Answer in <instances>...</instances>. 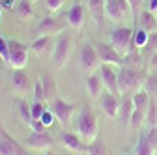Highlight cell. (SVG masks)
I'll list each match as a JSON object with an SVG mask.
<instances>
[{
  "label": "cell",
  "instance_id": "1",
  "mask_svg": "<svg viewBox=\"0 0 157 155\" xmlns=\"http://www.w3.org/2000/svg\"><path fill=\"white\" fill-rule=\"evenodd\" d=\"M97 133H99V125H97V116L92 110V107L84 105L78 114V127H77V134L81 137V140L88 146L92 142L97 140Z\"/></svg>",
  "mask_w": 157,
  "mask_h": 155
},
{
  "label": "cell",
  "instance_id": "2",
  "mask_svg": "<svg viewBox=\"0 0 157 155\" xmlns=\"http://www.w3.org/2000/svg\"><path fill=\"white\" fill-rule=\"evenodd\" d=\"M142 75L139 69H133V67H125L122 66L118 69V88H120V93H129L133 90H139L142 84Z\"/></svg>",
  "mask_w": 157,
  "mask_h": 155
},
{
  "label": "cell",
  "instance_id": "3",
  "mask_svg": "<svg viewBox=\"0 0 157 155\" xmlns=\"http://www.w3.org/2000/svg\"><path fill=\"white\" fill-rule=\"evenodd\" d=\"M69 54H71V37L67 34H60L51 52V66L56 69L64 67L69 60Z\"/></svg>",
  "mask_w": 157,
  "mask_h": 155
},
{
  "label": "cell",
  "instance_id": "4",
  "mask_svg": "<svg viewBox=\"0 0 157 155\" xmlns=\"http://www.w3.org/2000/svg\"><path fill=\"white\" fill-rule=\"evenodd\" d=\"M8 66H11V69H25L26 62H28V45H25L23 41H17V40H8Z\"/></svg>",
  "mask_w": 157,
  "mask_h": 155
},
{
  "label": "cell",
  "instance_id": "5",
  "mask_svg": "<svg viewBox=\"0 0 157 155\" xmlns=\"http://www.w3.org/2000/svg\"><path fill=\"white\" fill-rule=\"evenodd\" d=\"M133 36H135L133 28H129V26H116L109 34V43L124 56V54L129 52V45H131Z\"/></svg>",
  "mask_w": 157,
  "mask_h": 155
},
{
  "label": "cell",
  "instance_id": "6",
  "mask_svg": "<svg viewBox=\"0 0 157 155\" xmlns=\"http://www.w3.org/2000/svg\"><path fill=\"white\" fill-rule=\"evenodd\" d=\"M0 155H32L26 146L19 144L0 123Z\"/></svg>",
  "mask_w": 157,
  "mask_h": 155
},
{
  "label": "cell",
  "instance_id": "7",
  "mask_svg": "<svg viewBox=\"0 0 157 155\" xmlns=\"http://www.w3.org/2000/svg\"><path fill=\"white\" fill-rule=\"evenodd\" d=\"M49 108L52 110V114H54V118L58 120V123L66 127V125H69V122H71V116H73L77 105H75V103H67V101H64L62 97H56V99H52V101L49 103Z\"/></svg>",
  "mask_w": 157,
  "mask_h": 155
},
{
  "label": "cell",
  "instance_id": "8",
  "mask_svg": "<svg viewBox=\"0 0 157 155\" xmlns=\"http://www.w3.org/2000/svg\"><path fill=\"white\" fill-rule=\"evenodd\" d=\"M155 151H157V125L146 129L139 137V144H136L133 155H155Z\"/></svg>",
  "mask_w": 157,
  "mask_h": 155
},
{
  "label": "cell",
  "instance_id": "9",
  "mask_svg": "<svg viewBox=\"0 0 157 155\" xmlns=\"http://www.w3.org/2000/svg\"><path fill=\"white\" fill-rule=\"evenodd\" d=\"M25 146L30 148V149H37V151H49V148L54 146V138L51 137V133L47 129L43 131H32L26 140H25Z\"/></svg>",
  "mask_w": 157,
  "mask_h": 155
},
{
  "label": "cell",
  "instance_id": "10",
  "mask_svg": "<svg viewBox=\"0 0 157 155\" xmlns=\"http://www.w3.org/2000/svg\"><path fill=\"white\" fill-rule=\"evenodd\" d=\"M66 21L67 26H71L73 30H81L86 23V6H84V0H73L71 8L66 13Z\"/></svg>",
  "mask_w": 157,
  "mask_h": 155
},
{
  "label": "cell",
  "instance_id": "11",
  "mask_svg": "<svg viewBox=\"0 0 157 155\" xmlns=\"http://www.w3.org/2000/svg\"><path fill=\"white\" fill-rule=\"evenodd\" d=\"M95 45V51H97V56H99V62L101 64H110V66H118L122 67L124 66V56L118 52L110 43H94Z\"/></svg>",
  "mask_w": 157,
  "mask_h": 155
},
{
  "label": "cell",
  "instance_id": "12",
  "mask_svg": "<svg viewBox=\"0 0 157 155\" xmlns=\"http://www.w3.org/2000/svg\"><path fill=\"white\" fill-rule=\"evenodd\" d=\"M66 26H67V21H62V19H56V17H52V15H47V17H43L41 21H39L36 32H37L39 36H49V37H51V36L62 34V32L66 30Z\"/></svg>",
  "mask_w": 157,
  "mask_h": 155
},
{
  "label": "cell",
  "instance_id": "13",
  "mask_svg": "<svg viewBox=\"0 0 157 155\" xmlns=\"http://www.w3.org/2000/svg\"><path fill=\"white\" fill-rule=\"evenodd\" d=\"M10 86H11V90H13L17 95H21V97L28 95V92L34 90V88L30 86V75H28L25 69H13V71H11Z\"/></svg>",
  "mask_w": 157,
  "mask_h": 155
},
{
  "label": "cell",
  "instance_id": "14",
  "mask_svg": "<svg viewBox=\"0 0 157 155\" xmlns=\"http://www.w3.org/2000/svg\"><path fill=\"white\" fill-rule=\"evenodd\" d=\"M129 11L131 8L127 0H105V13L114 23H122Z\"/></svg>",
  "mask_w": 157,
  "mask_h": 155
},
{
  "label": "cell",
  "instance_id": "15",
  "mask_svg": "<svg viewBox=\"0 0 157 155\" xmlns=\"http://www.w3.org/2000/svg\"><path fill=\"white\" fill-rule=\"evenodd\" d=\"M78 64L81 67L88 73V71H94L99 64V56H97V51H95V45L94 43H82L81 51H78Z\"/></svg>",
  "mask_w": 157,
  "mask_h": 155
},
{
  "label": "cell",
  "instance_id": "16",
  "mask_svg": "<svg viewBox=\"0 0 157 155\" xmlns=\"http://www.w3.org/2000/svg\"><path fill=\"white\" fill-rule=\"evenodd\" d=\"M99 105H101L103 112L109 116L110 120H116L118 114H120L122 99H120V95H114V93H110L109 90H103V93L99 95Z\"/></svg>",
  "mask_w": 157,
  "mask_h": 155
},
{
  "label": "cell",
  "instance_id": "17",
  "mask_svg": "<svg viewBox=\"0 0 157 155\" xmlns=\"http://www.w3.org/2000/svg\"><path fill=\"white\" fill-rule=\"evenodd\" d=\"M99 75H101V81L105 84V88L114 93V95H120V88H118V71L116 66L110 64H101L99 66Z\"/></svg>",
  "mask_w": 157,
  "mask_h": 155
},
{
  "label": "cell",
  "instance_id": "18",
  "mask_svg": "<svg viewBox=\"0 0 157 155\" xmlns=\"http://www.w3.org/2000/svg\"><path fill=\"white\" fill-rule=\"evenodd\" d=\"M62 142H64V146L69 149V151H75V153H86V144L81 140V137L78 134H73V133H67V131H64L62 133Z\"/></svg>",
  "mask_w": 157,
  "mask_h": 155
},
{
  "label": "cell",
  "instance_id": "19",
  "mask_svg": "<svg viewBox=\"0 0 157 155\" xmlns=\"http://www.w3.org/2000/svg\"><path fill=\"white\" fill-rule=\"evenodd\" d=\"M39 81H41V86H43V92H45V99L47 103H51L52 99H56L58 95H56V81H54V77L51 73H43L41 77H39Z\"/></svg>",
  "mask_w": 157,
  "mask_h": 155
},
{
  "label": "cell",
  "instance_id": "20",
  "mask_svg": "<svg viewBox=\"0 0 157 155\" xmlns=\"http://www.w3.org/2000/svg\"><path fill=\"white\" fill-rule=\"evenodd\" d=\"M103 81H101V75L99 73H92L86 77V92L92 95V97H97L99 99V95L103 93Z\"/></svg>",
  "mask_w": 157,
  "mask_h": 155
},
{
  "label": "cell",
  "instance_id": "21",
  "mask_svg": "<svg viewBox=\"0 0 157 155\" xmlns=\"http://www.w3.org/2000/svg\"><path fill=\"white\" fill-rule=\"evenodd\" d=\"M86 4H88V11L92 13V19L95 21V25L101 26L103 17L107 15L105 13V0H86Z\"/></svg>",
  "mask_w": 157,
  "mask_h": 155
},
{
  "label": "cell",
  "instance_id": "22",
  "mask_svg": "<svg viewBox=\"0 0 157 155\" xmlns=\"http://www.w3.org/2000/svg\"><path fill=\"white\" fill-rule=\"evenodd\" d=\"M15 15L17 19H21L23 23H28L34 19V4L30 0H19L15 6Z\"/></svg>",
  "mask_w": 157,
  "mask_h": 155
},
{
  "label": "cell",
  "instance_id": "23",
  "mask_svg": "<svg viewBox=\"0 0 157 155\" xmlns=\"http://www.w3.org/2000/svg\"><path fill=\"white\" fill-rule=\"evenodd\" d=\"M136 25H139L140 28H144V30H148V32H155V28H157V19H155V13H151L150 9L140 11L139 19H136Z\"/></svg>",
  "mask_w": 157,
  "mask_h": 155
},
{
  "label": "cell",
  "instance_id": "24",
  "mask_svg": "<svg viewBox=\"0 0 157 155\" xmlns=\"http://www.w3.org/2000/svg\"><path fill=\"white\" fill-rule=\"evenodd\" d=\"M133 110H135L133 97H131L129 93H125V95H124V99H122V105H120V114H118V118H120V122H122V123H125V125H127V122H129V118H131Z\"/></svg>",
  "mask_w": 157,
  "mask_h": 155
},
{
  "label": "cell",
  "instance_id": "25",
  "mask_svg": "<svg viewBox=\"0 0 157 155\" xmlns=\"http://www.w3.org/2000/svg\"><path fill=\"white\" fill-rule=\"evenodd\" d=\"M150 92H146V90H139L135 95H133V105H135V108H139V110H142V112H148V107H150Z\"/></svg>",
  "mask_w": 157,
  "mask_h": 155
},
{
  "label": "cell",
  "instance_id": "26",
  "mask_svg": "<svg viewBox=\"0 0 157 155\" xmlns=\"http://www.w3.org/2000/svg\"><path fill=\"white\" fill-rule=\"evenodd\" d=\"M142 123H146V112L135 108L133 114H131V118H129V122H127V127H129L131 131H136Z\"/></svg>",
  "mask_w": 157,
  "mask_h": 155
},
{
  "label": "cell",
  "instance_id": "27",
  "mask_svg": "<svg viewBox=\"0 0 157 155\" xmlns=\"http://www.w3.org/2000/svg\"><path fill=\"white\" fill-rule=\"evenodd\" d=\"M17 108H19V116H21V120L26 123V125H30L32 123V110H30V105L25 101V99H19L17 101Z\"/></svg>",
  "mask_w": 157,
  "mask_h": 155
},
{
  "label": "cell",
  "instance_id": "28",
  "mask_svg": "<svg viewBox=\"0 0 157 155\" xmlns=\"http://www.w3.org/2000/svg\"><path fill=\"white\" fill-rule=\"evenodd\" d=\"M49 43H51V37H49V36H39L37 40L32 43V47H30V49H32L36 54H41V52H45V51H47Z\"/></svg>",
  "mask_w": 157,
  "mask_h": 155
},
{
  "label": "cell",
  "instance_id": "29",
  "mask_svg": "<svg viewBox=\"0 0 157 155\" xmlns=\"http://www.w3.org/2000/svg\"><path fill=\"white\" fill-rule=\"evenodd\" d=\"M86 153L88 155H109V149H107V146L103 142L95 140V142H92V144L86 146Z\"/></svg>",
  "mask_w": 157,
  "mask_h": 155
},
{
  "label": "cell",
  "instance_id": "30",
  "mask_svg": "<svg viewBox=\"0 0 157 155\" xmlns=\"http://www.w3.org/2000/svg\"><path fill=\"white\" fill-rule=\"evenodd\" d=\"M146 125H148V129L157 125V105L153 101H150V107L146 112Z\"/></svg>",
  "mask_w": 157,
  "mask_h": 155
},
{
  "label": "cell",
  "instance_id": "31",
  "mask_svg": "<svg viewBox=\"0 0 157 155\" xmlns=\"http://www.w3.org/2000/svg\"><path fill=\"white\" fill-rule=\"evenodd\" d=\"M47 105H49V103H45V101H34V103L30 105L32 118H34V120H39V118H41L43 112L47 110Z\"/></svg>",
  "mask_w": 157,
  "mask_h": 155
},
{
  "label": "cell",
  "instance_id": "32",
  "mask_svg": "<svg viewBox=\"0 0 157 155\" xmlns=\"http://www.w3.org/2000/svg\"><path fill=\"white\" fill-rule=\"evenodd\" d=\"M155 51H157V32H150V36H148V41H146V45H144L142 52H146L148 56H151Z\"/></svg>",
  "mask_w": 157,
  "mask_h": 155
},
{
  "label": "cell",
  "instance_id": "33",
  "mask_svg": "<svg viewBox=\"0 0 157 155\" xmlns=\"http://www.w3.org/2000/svg\"><path fill=\"white\" fill-rule=\"evenodd\" d=\"M144 90L146 92H157V73H150L144 79Z\"/></svg>",
  "mask_w": 157,
  "mask_h": 155
},
{
  "label": "cell",
  "instance_id": "34",
  "mask_svg": "<svg viewBox=\"0 0 157 155\" xmlns=\"http://www.w3.org/2000/svg\"><path fill=\"white\" fill-rule=\"evenodd\" d=\"M32 93H34V101H45V103H47V99H45V92H43V86H41V81H39V79L36 81Z\"/></svg>",
  "mask_w": 157,
  "mask_h": 155
},
{
  "label": "cell",
  "instance_id": "35",
  "mask_svg": "<svg viewBox=\"0 0 157 155\" xmlns=\"http://www.w3.org/2000/svg\"><path fill=\"white\" fill-rule=\"evenodd\" d=\"M54 120H56V118H54V114H52V110H51V108H47V110L43 112V116L39 118V122L43 123V127H45V129H49V127L54 123Z\"/></svg>",
  "mask_w": 157,
  "mask_h": 155
},
{
  "label": "cell",
  "instance_id": "36",
  "mask_svg": "<svg viewBox=\"0 0 157 155\" xmlns=\"http://www.w3.org/2000/svg\"><path fill=\"white\" fill-rule=\"evenodd\" d=\"M129 2V8L133 11V19H135V23H136V19H139L140 11H142V0H127Z\"/></svg>",
  "mask_w": 157,
  "mask_h": 155
},
{
  "label": "cell",
  "instance_id": "37",
  "mask_svg": "<svg viewBox=\"0 0 157 155\" xmlns=\"http://www.w3.org/2000/svg\"><path fill=\"white\" fill-rule=\"evenodd\" d=\"M8 54H10V49H8V40L0 36V58L4 62H8Z\"/></svg>",
  "mask_w": 157,
  "mask_h": 155
},
{
  "label": "cell",
  "instance_id": "38",
  "mask_svg": "<svg viewBox=\"0 0 157 155\" xmlns=\"http://www.w3.org/2000/svg\"><path fill=\"white\" fill-rule=\"evenodd\" d=\"M45 6L49 11H58L64 6V0H45Z\"/></svg>",
  "mask_w": 157,
  "mask_h": 155
},
{
  "label": "cell",
  "instance_id": "39",
  "mask_svg": "<svg viewBox=\"0 0 157 155\" xmlns=\"http://www.w3.org/2000/svg\"><path fill=\"white\" fill-rule=\"evenodd\" d=\"M0 6H2L4 9H15L17 0H0Z\"/></svg>",
  "mask_w": 157,
  "mask_h": 155
},
{
  "label": "cell",
  "instance_id": "40",
  "mask_svg": "<svg viewBox=\"0 0 157 155\" xmlns=\"http://www.w3.org/2000/svg\"><path fill=\"white\" fill-rule=\"evenodd\" d=\"M150 58H151V60H150V69H151V71H157V51H155Z\"/></svg>",
  "mask_w": 157,
  "mask_h": 155
},
{
  "label": "cell",
  "instance_id": "41",
  "mask_svg": "<svg viewBox=\"0 0 157 155\" xmlns=\"http://www.w3.org/2000/svg\"><path fill=\"white\" fill-rule=\"evenodd\" d=\"M150 11H151V13L157 11V0H151V2H150Z\"/></svg>",
  "mask_w": 157,
  "mask_h": 155
},
{
  "label": "cell",
  "instance_id": "42",
  "mask_svg": "<svg viewBox=\"0 0 157 155\" xmlns=\"http://www.w3.org/2000/svg\"><path fill=\"white\" fill-rule=\"evenodd\" d=\"M43 155H54V153H52V151H51V149H49V151H45V153H43Z\"/></svg>",
  "mask_w": 157,
  "mask_h": 155
},
{
  "label": "cell",
  "instance_id": "43",
  "mask_svg": "<svg viewBox=\"0 0 157 155\" xmlns=\"http://www.w3.org/2000/svg\"><path fill=\"white\" fill-rule=\"evenodd\" d=\"M2 9H4V8H2V6H0V19H2Z\"/></svg>",
  "mask_w": 157,
  "mask_h": 155
},
{
  "label": "cell",
  "instance_id": "44",
  "mask_svg": "<svg viewBox=\"0 0 157 155\" xmlns=\"http://www.w3.org/2000/svg\"><path fill=\"white\" fill-rule=\"evenodd\" d=\"M30 2H32V4H36V2H39V0H30Z\"/></svg>",
  "mask_w": 157,
  "mask_h": 155
}]
</instances>
